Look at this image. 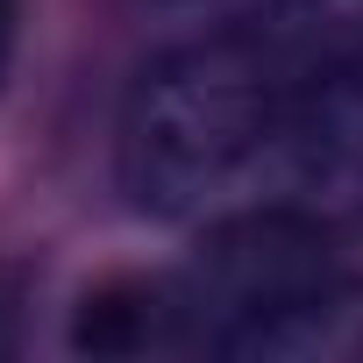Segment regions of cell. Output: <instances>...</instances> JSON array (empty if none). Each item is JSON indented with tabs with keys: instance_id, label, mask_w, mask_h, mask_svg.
Returning <instances> with one entry per match:
<instances>
[{
	"instance_id": "cell-4",
	"label": "cell",
	"mask_w": 363,
	"mask_h": 363,
	"mask_svg": "<svg viewBox=\"0 0 363 363\" xmlns=\"http://www.w3.org/2000/svg\"><path fill=\"white\" fill-rule=\"evenodd\" d=\"M143 15H164V22H193V29H250V22H271L299 0H135Z\"/></svg>"
},
{
	"instance_id": "cell-1",
	"label": "cell",
	"mask_w": 363,
	"mask_h": 363,
	"mask_svg": "<svg viewBox=\"0 0 363 363\" xmlns=\"http://www.w3.org/2000/svg\"><path fill=\"white\" fill-rule=\"evenodd\" d=\"M250 29H214L186 50L157 57L128 107H121V135H114V164H121V193L143 214L186 221L221 207L228 193H250L257 157L271 143V121L292 93V65L278 43Z\"/></svg>"
},
{
	"instance_id": "cell-2",
	"label": "cell",
	"mask_w": 363,
	"mask_h": 363,
	"mask_svg": "<svg viewBox=\"0 0 363 363\" xmlns=\"http://www.w3.org/2000/svg\"><path fill=\"white\" fill-rule=\"evenodd\" d=\"M250 193L320 228L363 214V43L292 79Z\"/></svg>"
},
{
	"instance_id": "cell-3",
	"label": "cell",
	"mask_w": 363,
	"mask_h": 363,
	"mask_svg": "<svg viewBox=\"0 0 363 363\" xmlns=\"http://www.w3.org/2000/svg\"><path fill=\"white\" fill-rule=\"evenodd\" d=\"M214 349L242 363H363V278L313 271L306 285L235 320Z\"/></svg>"
},
{
	"instance_id": "cell-5",
	"label": "cell",
	"mask_w": 363,
	"mask_h": 363,
	"mask_svg": "<svg viewBox=\"0 0 363 363\" xmlns=\"http://www.w3.org/2000/svg\"><path fill=\"white\" fill-rule=\"evenodd\" d=\"M15 36H22V0H0V79L15 65Z\"/></svg>"
}]
</instances>
